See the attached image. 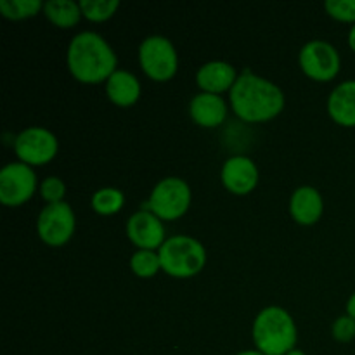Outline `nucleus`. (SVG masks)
Returning a JSON list of instances; mask_svg holds the SVG:
<instances>
[{
  "label": "nucleus",
  "mask_w": 355,
  "mask_h": 355,
  "mask_svg": "<svg viewBox=\"0 0 355 355\" xmlns=\"http://www.w3.org/2000/svg\"><path fill=\"white\" fill-rule=\"evenodd\" d=\"M229 103L239 120L266 123L284 110V94L276 83L245 69L229 92Z\"/></svg>",
  "instance_id": "f257e3e1"
},
{
  "label": "nucleus",
  "mask_w": 355,
  "mask_h": 355,
  "mask_svg": "<svg viewBox=\"0 0 355 355\" xmlns=\"http://www.w3.org/2000/svg\"><path fill=\"white\" fill-rule=\"evenodd\" d=\"M66 64L76 82L97 85L106 83L116 71L118 58L111 45L99 33L82 31L69 42Z\"/></svg>",
  "instance_id": "f03ea898"
},
{
  "label": "nucleus",
  "mask_w": 355,
  "mask_h": 355,
  "mask_svg": "<svg viewBox=\"0 0 355 355\" xmlns=\"http://www.w3.org/2000/svg\"><path fill=\"white\" fill-rule=\"evenodd\" d=\"M252 333L257 350L266 355H286L295 349L298 340L293 318L286 309L277 305L259 312Z\"/></svg>",
  "instance_id": "7ed1b4c3"
},
{
  "label": "nucleus",
  "mask_w": 355,
  "mask_h": 355,
  "mask_svg": "<svg viewBox=\"0 0 355 355\" xmlns=\"http://www.w3.org/2000/svg\"><path fill=\"white\" fill-rule=\"evenodd\" d=\"M162 270L175 279H189L200 274L207 263V250L191 236H172L158 250Z\"/></svg>",
  "instance_id": "20e7f679"
},
{
  "label": "nucleus",
  "mask_w": 355,
  "mask_h": 355,
  "mask_svg": "<svg viewBox=\"0 0 355 355\" xmlns=\"http://www.w3.org/2000/svg\"><path fill=\"white\" fill-rule=\"evenodd\" d=\"M193 201L189 184L180 177L162 179L151 191L149 201L142 210L153 211L163 222H173L187 214Z\"/></svg>",
  "instance_id": "39448f33"
},
{
  "label": "nucleus",
  "mask_w": 355,
  "mask_h": 355,
  "mask_svg": "<svg viewBox=\"0 0 355 355\" xmlns=\"http://www.w3.org/2000/svg\"><path fill=\"white\" fill-rule=\"evenodd\" d=\"M139 64L153 82H168L177 75L179 55L168 38L151 35L139 45Z\"/></svg>",
  "instance_id": "423d86ee"
},
{
  "label": "nucleus",
  "mask_w": 355,
  "mask_h": 355,
  "mask_svg": "<svg viewBox=\"0 0 355 355\" xmlns=\"http://www.w3.org/2000/svg\"><path fill=\"white\" fill-rule=\"evenodd\" d=\"M298 64L305 76L319 83L331 82L342 68L338 51L326 40H311L302 47Z\"/></svg>",
  "instance_id": "0eeeda50"
},
{
  "label": "nucleus",
  "mask_w": 355,
  "mask_h": 355,
  "mask_svg": "<svg viewBox=\"0 0 355 355\" xmlns=\"http://www.w3.org/2000/svg\"><path fill=\"white\" fill-rule=\"evenodd\" d=\"M76 218L71 205L61 201L42 208L37 218V234L52 248L64 246L75 234Z\"/></svg>",
  "instance_id": "6e6552de"
},
{
  "label": "nucleus",
  "mask_w": 355,
  "mask_h": 355,
  "mask_svg": "<svg viewBox=\"0 0 355 355\" xmlns=\"http://www.w3.org/2000/svg\"><path fill=\"white\" fill-rule=\"evenodd\" d=\"M14 151L21 163L28 166H42L58 156L59 142L51 130L42 127L24 128L14 139Z\"/></svg>",
  "instance_id": "1a4fd4ad"
},
{
  "label": "nucleus",
  "mask_w": 355,
  "mask_h": 355,
  "mask_svg": "<svg viewBox=\"0 0 355 355\" xmlns=\"http://www.w3.org/2000/svg\"><path fill=\"white\" fill-rule=\"evenodd\" d=\"M37 175L24 163H9L0 172V203L17 208L28 203L37 193Z\"/></svg>",
  "instance_id": "9d476101"
},
{
  "label": "nucleus",
  "mask_w": 355,
  "mask_h": 355,
  "mask_svg": "<svg viewBox=\"0 0 355 355\" xmlns=\"http://www.w3.org/2000/svg\"><path fill=\"white\" fill-rule=\"evenodd\" d=\"M127 236L139 250H159L166 241V231L162 218L153 211L139 210L127 220Z\"/></svg>",
  "instance_id": "9b49d317"
},
{
  "label": "nucleus",
  "mask_w": 355,
  "mask_h": 355,
  "mask_svg": "<svg viewBox=\"0 0 355 355\" xmlns=\"http://www.w3.org/2000/svg\"><path fill=\"white\" fill-rule=\"evenodd\" d=\"M220 179L229 193L246 196L259 184V168L248 156H231L222 166Z\"/></svg>",
  "instance_id": "f8f14e48"
},
{
  "label": "nucleus",
  "mask_w": 355,
  "mask_h": 355,
  "mask_svg": "<svg viewBox=\"0 0 355 355\" xmlns=\"http://www.w3.org/2000/svg\"><path fill=\"white\" fill-rule=\"evenodd\" d=\"M189 116L203 128H217L227 118V103L215 94L200 92L191 99Z\"/></svg>",
  "instance_id": "ddd939ff"
},
{
  "label": "nucleus",
  "mask_w": 355,
  "mask_h": 355,
  "mask_svg": "<svg viewBox=\"0 0 355 355\" xmlns=\"http://www.w3.org/2000/svg\"><path fill=\"white\" fill-rule=\"evenodd\" d=\"M238 73L232 64L225 61H210L201 66L196 73V83L201 92L220 96L224 92H231L238 80Z\"/></svg>",
  "instance_id": "4468645a"
},
{
  "label": "nucleus",
  "mask_w": 355,
  "mask_h": 355,
  "mask_svg": "<svg viewBox=\"0 0 355 355\" xmlns=\"http://www.w3.org/2000/svg\"><path fill=\"white\" fill-rule=\"evenodd\" d=\"M324 211V201L315 187L302 186L291 194L290 214L300 225H314Z\"/></svg>",
  "instance_id": "2eb2a0df"
},
{
  "label": "nucleus",
  "mask_w": 355,
  "mask_h": 355,
  "mask_svg": "<svg viewBox=\"0 0 355 355\" xmlns=\"http://www.w3.org/2000/svg\"><path fill=\"white\" fill-rule=\"evenodd\" d=\"M326 110L329 118L340 127H355V80H347L333 89Z\"/></svg>",
  "instance_id": "dca6fc26"
},
{
  "label": "nucleus",
  "mask_w": 355,
  "mask_h": 355,
  "mask_svg": "<svg viewBox=\"0 0 355 355\" xmlns=\"http://www.w3.org/2000/svg\"><path fill=\"white\" fill-rule=\"evenodd\" d=\"M104 85H106L107 99L114 106L130 107L141 97V82L134 73L127 71V69H116Z\"/></svg>",
  "instance_id": "f3484780"
},
{
  "label": "nucleus",
  "mask_w": 355,
  "mask_h": 355,
  "mask_svg": "<svg viewBox=\"0 0 355 355\" xmlns=\"http://www.w3.org/2000/svg\"><path fill=\"white\" fill-rule=\"evenodd\" d=\"M44 14L55 28L61 30H69L82 19L80 2L73 0H49L44 3Z\"/></svg>",
  "instance_id": "a211bd4d"
},
{
  "label": "nucleus",
  "mask_w": 355,
  "mask_h": 355,
  "mask_svg": "<svg viewBox=\"0 0 355 355\" xmlns=\"http://www.w3.org/2000/svg\"><path fill=\"white\" fill-rule=\"evenodd\" d=\"M125 205V194L116 187H103V189L96 191L90 200V207L96 214L103 215V217H110V215L118 214Z\"/></svg>",
  "instance_id": "6ab92c4d"
},
{
  "label": "nucleus",
  "mask_w": 355,
  "mask_h": 355,
  "mask_svg": "<svg viewBox=\"0 0 355 355\" xmlns=\"http://www.w3.org/2000/svg\"><path fill=\"white\" fill-rule=\"evenodd\" d=\"M40 10H44V3L40 0H0V14L10 21L35 17Z\"/></svg>",
  "instance_id": "aec40b11"
},
{
  "label": "nucleus",
  "mask_w": 355,
  "mask_h": 355,
  "mask_svg": "<svg viewBox=\"0 0 355 355\" xmlns=\"http://www.w3.org/2000/svg\"><path fill=\"white\" fill-rule=\"evenodd\" d=\"M130 269L141 279H151L162 270V260L158 252L151 250H137L130 259Z\"/></svg>",
  "instance_id": "412c9836"
},
{
  "label": "nucleus",
  "mask_w": 355,
  "mask_h": 355,
  "mask_svg": "<svg viewBox=\"0 0 355 355\" xmlns=\"http://www.w3.org/2000/svg\"><path fill=\"white\" fill-rule=\"evenodd\" d=\"M118 0H80L82 16L92 23H104L116 14Z\"/></svg>",
  "instance_id": "4be33fe9"
},
{
  "label": "nucleus",
  "mask_w": 355,
  "mask_h": 355,
  "mask_svg": "<svg viewBox=\"0 0 355 355\" xmlns=\"http://www.w3.org/2000/svg\"><path fill=\"white\" fill-rule=\"evenodd\" d=\"M324 9L329 17L340 23L355 24V0H328Z\"/></svg>",
  "instance_id": "5701e85b"
},
{
  "label": "nucleus",
  "mask_w": 355,
  "mask_h": 355,
  "mask_svg": "<svg viewBox=\"0 0 355 355\" xmlns=\"http://www.w3.org/2000/svg\"><path fill=\"white\" fill-rule=\"evenodd\" d=\"M38 191H40V196L44 198V201H47V205L61 203L66 194V184L59 177H47V179L42 180Z\"/></svg>",
  "instance_id": "b1692460"
},
{
  "label": "nucleus",
  "mask_w": 355,
  "mask_h": 355,
  "mask_svg": "<svg viewBox=\"0 0 355 355\" xmlns=\"http://www.w3.org/2000/svg\"><path fill=\"white\" fill-rule=\"evenodd\" d=\"M333 338L340 343H349L355 338V319L349 314L340 315L331 326Z\"/></svg>",
  "instance_id": "393cba45"
},
{
  "label": "nucleus",
  "mask_w": 355,
  "mask_h": 355,
  "mask_svg": "<svg viewBox=\"0 0 355 355\" xmlns=\"http://www.w3.org/2000/svg\"><path fill=\"white\" fill-rule=\"evenodd\" d=\"M347 314L355 319V293L349 298V302H347Z\"/></svg>",
  "instance_id": "a878e982"
},
{
  "label": "nucleus",
  "mask_w": 355,
  "mask_h": 355,
  "mask_svg": "<svg viewBox=\"0 0 355 355\" xmlns=\"http://www.w3.org/2000/svg\"><path fill=\"white\" fill-rule=\"evenodd\" d=\"M349 47L355 52V24H352V28L349 31Z\"/></svg>",
  "instance_id": "bb28decb"
},
{
  "label": "nucleus",
  "mask_w": 355,
  "mask_h": 355,
  "mask_svg": "<svg viewBox=\"0 0 355 355\" xmlns=\"http://www.w3.org/2000/svg\"><path fill=\"white\" fill-rule=\"evenodd\" d=\"M238 355H266V354H262L260 350H245V352H239Z\"/></svg>",
  "instance_id": "cd10ccee"
},
{
  "label": "nucleus",
  "mask_w": 355,
  "mask_h": 355,
  "mask_svg": "<svg viewBox=\"0 0 355 355\" xmlns=\"http://www.w3.org/2000/svg\"><path fill=\"white\" fill-rule=\"evenodd\" d=\"M286 355H305V352H302V350H298V349H293L291 352H288Z\"/></svg>",
  "instance_id": "c85d7f7f"
}]
</instances>
